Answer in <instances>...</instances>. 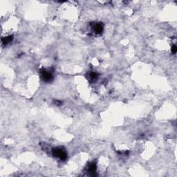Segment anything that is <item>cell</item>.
<instances>
[{"label":"cell","instance_id":"1","mask_svg":"<svg viewBox=\"0 0 177 177\" xmlns=\"http://www.w3.org/2000/svg\"><path fill=\"white\" fill-rule=\"evenodd\" d=\"M52 153L55 157L58 158L59 159L62 160H65L67 158V154L66 151L62 147H56V148L53 149Z\"/></svg>","mask_w":177,"mask_h":177},{"label":"cell","instance_id":"2","mask_svg":"<svg viewBox=\"0 0 177 177\" xmlns=\"http://www.w3.org/2000/svg\"><path fill=\"white\" fill-rule=\"evenodd\" d=\"M41 77L45 82H51L53 80L52 72L49 70L42 69L41 71Z\"/></svg>","mask_w":177,"mask_h":177},{"label":"cell","instance_id":"3","mask_svg":"<svg viewBox=\"0 0 177 177\" xmlns=\"http://www.w3.org/2000/svg\"><path fill=\"white\" fill-rule=\"evenodd\" d=\"M92 27H93L94 32L96 33V34H100V33H102V31H103V29H104L103 24H102V23H100V22L94 24Z\"/></svg>","mask_w":177,"mask_h":177},{"label":"cell","instance_id":"4","mask_svg":"<svg viewBox=\"0 0 177 177\" xmlns=\"http://www.w3.org/2000/svg\"><path fill=\"white\" fill-rule=\"evenodd\" d=\"M88 171L92 175H94V173H96V165L95 163H92L91 164H89V165L88 166Z\"/></svg>","mask_w":177,"mask_h":177},{"label":"cell","instance_id":"5","mask_svg":"<svg viewBox=\"0 0 177 177\" xmlns=\"http://www.w3.org/2000/svg\"><path fill=\"white\" fill-rule=\"evenodd\" d=\"M13 38V36H11V35L7 36V37H6L2 39V41L3 44H4V45H7V44H9L11 41H12Z\"/></svg>","mask_w":177,"mask_h":177},{"label":"cell","instance_id":"6","mask_svg":"<svg viewBox=\"0 0 177 177\" xmlns=\"http://www.w3.org/2000/svg\"><path fill=\"white\" fill-rule=\"evenodd\" d=\"M88 77H89V80L91 81H96L97 78H98V74L95 72H91L89 73Z\"/></svg>","mask_w":177,"mask_h":177},{"label":"cell","instance_id":"7","mask_svg":"<svg viewBox=\"0 0 177 177\" xmlns=\"http://www.w3.org/2000/svg\"><path fill=\"white\" fill-rule=\"evenodd\" d=\"M176 52V45H174L173 47H171V53L175 54Z\"/></svg>","mask_w":177,"mask_h":177}]
</instances>
